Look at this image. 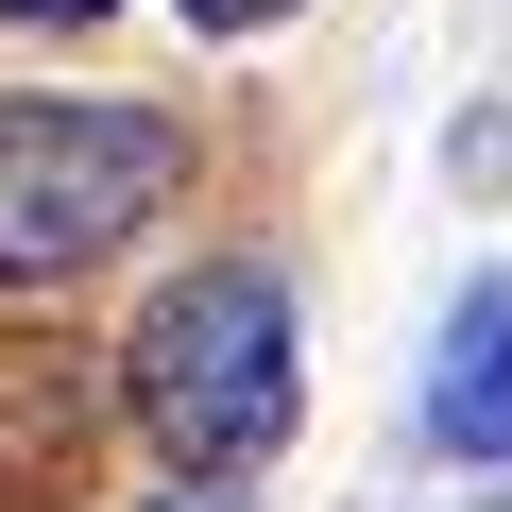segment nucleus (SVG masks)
<instances>
[{
    "label": "nucleus",
    "instance_id": "f257e3e1",
    "mask_svg": "<svg viewBox=\"0 0 512 512\" xmlns=\"http://www.w3.org/2000/svg\"><path fill=\"white\" fill-rule=\"evenodd\" d=\"M120 393L137 427L188 461V478H239V461H274L291 410H308V342H291V274L274 256H205V274H171L120 342Z\"/></svg>",
    "mask_w": 512,
    "mask_h": 512
},
{
    "label": "nucleus",
    "instance_id": "f03ea898",
    "mask_svg": "<svg viewBox=\"0 0 512 512\" xmlns=\"http://www.w3.org/2000/svg\"><path fill=\"white\" fill-rule=\"evenodd\" d=\"M171 188H188L171 103H0V291L120 256Z\"/></svg>",
    "mask_w": 512,
    "mask_h": 512
},
{
    "label": "nucleus",
    "instance_id": "7ed1b4c3",
    "mask_svg": "<svg viewBox=\"0 0 512 512\" xmlns=\"http://www.w3.org/2000/svg\"><path fill=\"white\" fill-rule=\"evenodd\" d=\"M427 427H444V461H512V274H478V291L444 308V342H427Z\"/></svg>",
    "mask_w": 512,
    "mask_h": 512
},
{
    "label": "nucleus",
    "instance_id": "20e7f679",
    "mask_svg": "<svg viewBox=\"0 0 512 512\" xmlns=\"http://www.w3.org/2000/svg\"><path fill=\"white\" fill-rule=\"evenodd\" d=\"M0 18H52V35H86V18H120V0H0Z\"/></svg>",
    "mask_w": 512,
    "mask_h": 512
},
{
    "label": "nucleus",
    "instance_id": "39448f33",
    "mask_svg": "<svg viewBox=\"0 0 512 512\" xmlns=\"http://www.w3.org/2000/svg\"><path fill=\"white\" fill-rule=\"evenodd\" d=\"M188 18H205V35H256V18H291V0H188Z\"/></svg>",
    "mask_w": 512,
    "mask_h": 512
},
{
    "label": "nucleus",
    "instance_id": "423d86ee",
    "mask_svg": "<svg viewBox=\"0 0 512 512\" xmlns=\"http://www.w3.org/2000/svg\"><path fill=\"white\" fill-rule=\"evenodd\" d=\"M154 512H239V495H154Z\"/></svg>",
    "mask_w": 512,
    "mask_h": 512
}]
</instances>
